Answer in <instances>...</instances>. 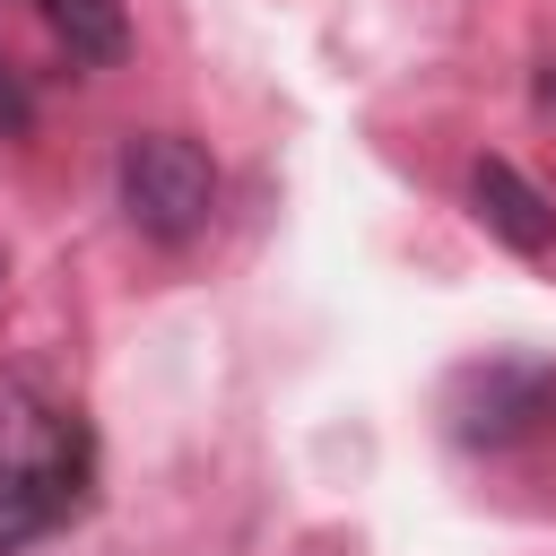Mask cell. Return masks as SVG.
Returning a JSON list of instances; mask_svg holds the SVG:
<instances>
[{"label":"cell","instance_id":"1","mask_svg":"<svg viewBox=\"0 0 556 556\" xmlns=\"http://www.w3.org/2000/svg\"><path fill=\"white\" fill-rule=\"evenodd\" d=\"M113 191H122V217L148 243H191L217 217V165L182 130H130L122 165H113Z\"/></svg>","mask_w":556,"mask_h":556},{"label":"cell","instance_id":"2","mask_svg":"<svg viewBox=\"0 0 556 556\" xmlns=\"http://www.w3.org/2000/svg\"><path fill=\"white\" fill-rule=\"evenodd\" d=\"M70 504V443L52 426L43 400L0 391V556H17L26 539H43Z\"/></svg>","mask_w":556,"mask_h":556},{"label":"cell","instance_id":"3","mask_svg":"<svg viewBox=\"0 0 556 556\" xmlns=\"http://www.w3.org/2000/svg\"><path fill=\"white\" fill-rule=\"evenodd\" d=\"M547 400H556V374H547V365H530V356H486V365H469V374L452 382V426H460L469 443H513L530 417H547Z\"/></svg>","mask_w":556,"mask_h":556},{"label":"cell","instance_id":"4","mask_svg":"<svg viewBox=\"0 0 556 556\" xmlns=\"http://www.w3.org/2000/svg\"><path fill=\"white\" fill-rule=\"evenodd\" d=\"M469 217H478L504 252H521V261H547V252H556V200H547L513 156H478V165H469Z\"/></svg>","mask_w":556,"mask_h":556},{"label":"cell","instance_id":"5","mask_svg":"<svg viewBox=\"0 0 556 556\" xmlns=\"http://www.w3.org/2000/svg\"><path fill=\"white\" fill-rule=\"evenodd\" d=\"M43 17H52V35L70 43V61H87V70H113V61L130 52L122 0H43Z\"/></svg>","mask_w":556,"mask_h":556},{"label":"cell","instance_id":"6","mask_svg":"<svg viewBox=\"0 0 556 556\" xmlns=\"http://www.w3.org/2000/svg\"><path fill=\"white\" fill-rule=\"evenodd\" d=\"M35 130V104H26V87H17V70L0 61V139H26Z\"/></svg>","mask_w":556,"mask_h":556},{"label":"cell","instance_id":"7","mask_svg":"<svg viewBox=\"0 0 556 556\" xmlns=\"http://www.w3.org/2000/svg\"><path fill=\"white\" fill-rule=\"evenodd\" d=\"M0 278H9V252H0Z\"/></svg>","mask_w":556,"mask_h":556}]
</instances>
